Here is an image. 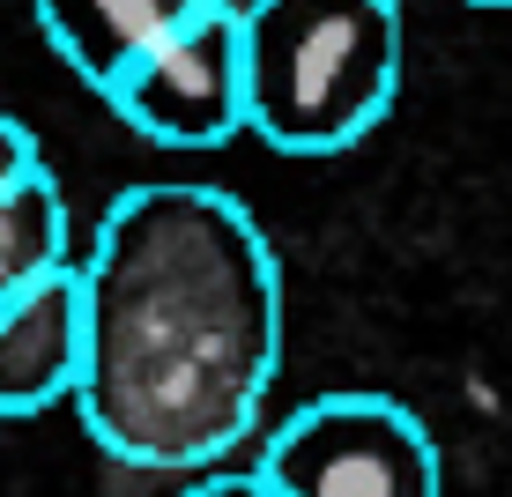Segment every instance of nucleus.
<instances>
[{
  "instance_id": "6",
  "label": "nucleus",
  "mask_w": 512,
  "mask_h": 497,
  "mask_svg": "<svg viewBox=\"0 0 512 497\" xmlns=\"http://www.w3.org/2000/svg\"><path fill=\"white\" fill-rule=\"evenodd\" d=\"M208 0H38V30L67 67L104 97L149 45H164L179 23H193Z\"/></svg>"
},
{
  "instance_id": "10",
  "label": "nucleus",
  "mask_w": 512,
  "mask_h": 497,
  "mask_svg": "<svg viewBox=\"0 0 512 497\" xmlns=\"http://www.w3.org/2000/svg\"><path fill=\"white\" fill-rule=\"evenodd\" d=\"M475 8H512V0H475Z\"/></svg>"
},
{
  "instance_id": "1",
  "label": "nucleus",
  "mask_w": 512,
  "mask_h": 497,
  "mask_svg": "<svg viewBox=\"0 0 512 497\" xmlns=\"http://www.w3.org/2000/svg\"><path fill=\"white\" fill-rule=\"evenodd\" d=\"M82 423L112 460L201 475L238 453L282 371V268L223 186L156 179L104 208L82 253Z\"/></svg>"
},
{
  "instance_id": "8",
  "label": "nucleus",
  "mask_w": 512,
  "mask_h": 497,
  "mask_svg": "<svg viewBox=\"0 0 512 497\" xmlns=\"http://www.w3.org/2000/svg\"><path fill=\"white\" fill-rule=\"evenodd\" d=\"M30 171H45V149H38V134H30L15 112H0V186L30 179Z\"/></svg>"
},
{
  "instance_id": "7",
  "label": "nucleus",
  "mask_w": 512,
  "mask_h": 497,
  "mask_svg": "<svg viewBox=\"0 0 512 497\" xmlns=\"http://www.w3.org/2000/svg\"><path fill=\"white\" fill-rule=\"evenodd\" d=\"M67 260H75V223H67V193L52 186V171L0 186V305Z\"/></svg>"
},
{
  "instance_id": "4",
  "label": "nucleus",
  "mask_w": 512,
  "mask_h": 497,
  "mask_svg": "<svg viewBox=\"0 0 512 497\" xmlns=\"http://www.w3.org/2000/svg\"><path fill=\"white\" fill-rule=\"evenodd\" d=\"M134 134L164 149H223L231 134H253L245 97V8L208 0L193 23H179L164 45H149L127 75L104 90Z\"/></svg>"
},
{
  "instance_id": "9",
  "label": "nucleus",
  "mask_w": 512,
  "mask_h": 497,
  "mask_svg": "<svg viewBox=\"0 0 512 497\" xmlns=\"http://www.w3.org/2000/svg\"><path fill=\"white\" fill-rule=\"evenodd\" d=\"M186 497H282V490L253 468V475H208V483H193Z\"/></svg>"
},
{
  "instance_id": "2",
  "label": "nucleus",
  "mask_w": 512,
  "mask_h": 497,
  "mask_svg": "<svg viewBox=\"0 0 512 497\" xmlns=\"http://www.w3.org/2000/svg\"><path fill=\"white\" fill-rule=\"evenodd\" d=\"M401 0H245L253 134L282 156H334L394 112Z\"/></svg>"
},
{
  "instance_id": "3",
  "label": "nucleus",
  "mask_w": 512,
  "mask_h": 497,
  "mask_svg": "<svg viewBox=\"0 0 512 497\" xmlns=\"http://www.w3.org/2000/svg\"><path fill=\"white\" fill-rule=\"evenodd\" d=\"M260 475L282 497H446L438 438L386 394H327L275 423Z\"/></svg>"
},
{
  "instance_id": "5",
  "label": "nucleus",
  "mask_w": 512,
  "mask_h": 497,
  "mask_svg": "<svg viewBox=\"0 0 512 497\" xmlns=\"http://www.w3.org/2000/svg\"><path fill=\"white\" fill-rule=\"evenodd\" d=\"M82 364H90V312H82V260H67L0 305V416L75 401Z\"/></svg>"
}]
</instances>
